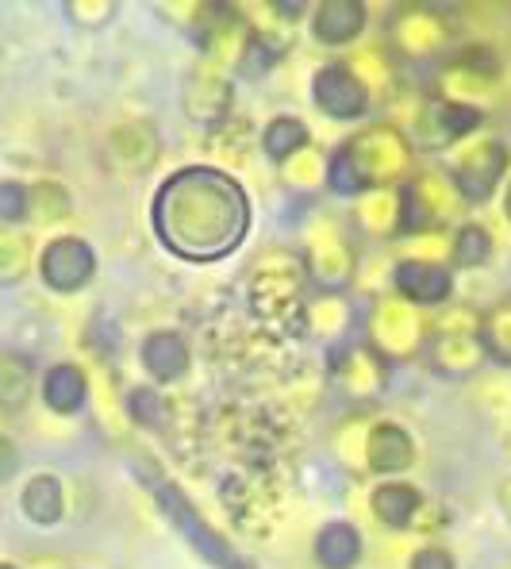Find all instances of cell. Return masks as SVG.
<instances>
[{"label": "cell", "instance_id": "cell-1", "mask_svg": "<svg viewBox=\"0 0 511 569\" xmlns=\"http://www.w3.org/2000/svg\"><path fill=\"white\" fill-rule=\"evenodd\" d=\"M150 223L166 250L189 262H220L250 231L247 189L212 166L170 173L150 200Z\"/></svg>", "mask_w": 511, "mask_h": 569}, {"label": "cell", "instance_id": "cell-2", "mask_svg": "<svg viewBox=\"0 0 511 569\" xmlns=\"http://www.w3.org/2000/svg\"><path fill=\"white\" fill-rule=\"evenodd\" d=\"M158 497V505H162V512L170 516V523L178 527L181 535L197 547V555L204 558V562H212L216 569H254L250 562H242L239 555L231 550V542L223 539V535H216L212 527L197 516V508L186 500V492L178 489V485L170 481H154V489H150Z\"/></svg>", "mask_w": 511, "mask_h": 569}, {"label": "cell", "instance_id": "cell-3", "mask_svg": "<svg viewBox=\"0 0 511 569\" xmlns=\"http://www.w3.org/2000/svg\"><path fill=\"white\" fill-rule=\"evenodd\" d=\"M312 100L323 116L347 123V120H362L365 116V108H370V89H365V81L358 78L350 66L327 62L312 78Z\"/></svg>", "mask_w": 511, "mask_h": 569}, {"label": "cell", "instance_id": "cell-4", "mask_svg": "<svg viewBox=\"0 0 511 569\" xmlns=\"http://www.w3.org/2000/svg\"><path fill=\"white\" fill-rule=\"evenodd\" d=\"M39 273L54 292H78L93 281L97 273V250L78 236H62L47 242L43 258H39Z\"/></svg>", "mask_w": 511, "mask_h": 569}, {"label": "cell", "instance_id": "cell-5", "mask_svg": "<svg viewBox=\"0 0 511 569\" xmlns=\"http://www.w3.org/2000/svg\"><path fill=\"white\" fill-rule=\"evenodd\" d=\"M365 31V4L362 0H327L312 12V36L323 47H347Z\"/></svg>", "mask_w": 511, "mask_h": 569}, {"label": "cell", "instance_id": "cell-6", "mask_svg": "<svg viewBox=\"0 0 511 569\" xmlns=\"http://www.w3.org/2000/svg\"><path fill=\"white\" fill-rule=\"evenodd\" d=\"M392 281H397L400 297L415 300V305H442V300H450V292H454L450 270H442V266H434V262H419V258L397 262Z\"/></svg>", "mask_w": 511, "mask_h": 569}, {"label": "cell", "instance_id": "cell-7", "mask_svg": "<svg viewBox=\"0 0 511 569\" xmlns=\"http://www.w3.org/2000/svg\"><path fill=\"white\" fill-rule=\"evenodd\" d=\"M142 366H147V373L154 378L158 385H173L186 378L192 355H189V342L181 339L178 331H154L142 339V350H139Z\"/></svg>", "mask_w": 511, "mask_h": 569}, {"label": "cell", "instance_id": "cell-8", "mask_svg": "<svg viewBox=\"0 0 511 569\" xmlns=\"http://www.w3.org/2000/svg\"><path fill=\"white\" fill-rule=\"evenodd\" d=\"M365 455H370V466L377 473L392 477V473H404L408 466H412L415 442L400 423H377L370 431V447H365Z\"/></svg>", "mask_w": 511, "mask_h": 569}, {"label": "cell", "instance_id": "cell-9", "mask_svg": "<svg viewBox=\"0 0 511 569\" xmlns=\"http://www.w3.org/2000/svg\"><path fill=\"white\" fill-rule=\"evenodd\" d=\"M315 562L320 569H354L362 562V535L354 523L334 520L315 535Z\"/></svg>", "mask_w": 511, "mask_h": 569}, {"label": "cell", "instance_id": "cell-10", "mask_svg": "<svg viewBox=\"0 0 511 569\" xmlns=\"http://www.w3.org/2000/svg\"><path fill=\"white\" fill-rule=\"evenodd\" d=\"M43 400H47V408H54L58 416L81 412V408H86V400H89L86 373H81L73 362L50 366L47 378H43Z\"/></svg>", "mask_w": 511, "mask_h": 569}, {"label": "cell", "instance_id": "cell-11", "mask_svg": "<svg viewBox=\"0 0 511 569\" xmlns=\"http://www.w3.org/2000/svg\"><path fill=\"white\" fill-rule=\"evenodd\" d=\"M504 170H508L504 147H500V142H492L489 162H481V154L469 158L465 166H458V170H454V178H458V189L465 192V200H473V204H477V200L492 197V189H497V181L504 178Z\"/></svg>", "mask_w": 511, "mask_h": 569}, {"label": "cell", "instance_id": "cell-12", "mask_svg": "<svg viewBox=\"0 0 511 569\" xmlns=\"http://www.w3.org/2000/svg\"><path fill=\"white\" fill-rule=\"evenodd\" d=\"M373 516L381 520L384 527H408L412 523V516L419 512V505H423V497H419L415 485L408 481H384L373 489Z\"/></svg>", "mask_w": 511, "mask_h": 569}, {"label": "cell", "instance_id": "cell-13", "mask_svg": "<svg viewBox=\"0 0 511 569\" xmlns=\"http://www.w3.org/2000/svg\"><path fill=\"white\" fill-rule=\"evenodd\" d=\"M23 512H28L31 523L39 527H54L62 520L66 512V492H62V481L54 473H39L28 481L23 489Z\"/></svg>", "mask_w": 511, "mask_h": 569}, {"label": "cell", "instance_id": "cell-14", "mask_svg": "<svg viewBox=\"0 0 511 569\" xmlns=\"http://www.w3.org/2000/svg\"><path fill=\"white\" fill-rule=\"evenodd\" d=\"M308 128H304V120H297V116H278V120L265 128V136H262V147H265V154L273 158V162H289L297 150H304L308 147Z\"/></svg>", "mask_w": 511, "mask_h": 569}, {"label": "cell", "instance_id": "cell-15", "mask_svg": "<svg viewBox=\"0 0 511 569\" xmlns=\"http://www.w3.org/2000/svg\"><path fill=\"white\" fill-rule=\"evenodd\" d=\"M327 186H331L339 197H358L370 181H365L362 166H358L354 147H339L327 162Z\"/></svg>", "mask_w": 511, "mask_h": 569}, {"label": "cell", "instance_id": "cell-16", "mask_svg": "<svg viewBox=\"0 0 511 569\" xmlns=\"http://www.w3.org/2000/svg\"><path fill=\"white\" fill-rule=\"evenodd\" d=\"M489 254H492V236L481 228V223H465V228L454 236V266H462V270L489 262Z\"/></svg>", "mask_w": 511, "mask_h": 569}, {"label": "cell", "instance_id": "cell-17", "mask_svg": "<svg viewBox=\"0 0 511 569\" xmlns=\"http://www.w3.org/2000/svg\"><path fill=\"white\" fill-rule=\"evenodd\" d=\"M481 120L484 116L477 112V108H469V104H447L442 108V131H447L450 139H462V136H469V131H477L481 128Z\"/></svg>", "mask_w": 511, "mask_h": 569}, {"label": "cell", "instance_id": "cell-18", "mask_svg": "<svg viewBox=\"0 0 511 569\" xmlns=\"http://www.w3.org/2000/svg\"><path fill=\"white\" fill-rule=\"evenodd\" d=\"M128 408H131V416H136L142 427H158V423H162V416H166L162 397H158L154 389H136V392H131V400H128Z\"/></svg>", "mask_w": 511, "mask_h": 569}, {"label": "cell", "instance_id": "cell-19", "mask_svg": "<svg viewBox=\"0 0 511 569\" xmlns=\"http://www.w3.org/2000/svg\"><path fill=\"white\" fill-rule=\"evenodd\" d=\"M28 189L20 181H0V220L20 223L28 216Z\"/></svg>", "mask_w": 511, "mask_h": 569}, {"label": "cell", "instance_id": "cell-20", "mask_svg": "<svg viewBox=\"0 0 511 569\" xmlns=\"http://www.w3.org/2000/svg\"><path fill=\"white\" fill-rule=\"evenodd\" d=\"M408 569H458L454 562V555L450 550H442V547H423L419 555L412 558V566Z\"/></svg>", "mask_w": 511, "mask_h": 569}, {"label": "cell", "instance_id": "cell-21", "mask_svg": "<svg viewBox=\"0 0 511 569\" xmlns=\"http://www.w3.org/2000/svg\"><path fill=\"white\" fill-rule=\"evenodd\" d=\"M16 470H20V450H16V442H8L4 435H0V485L12 481Z\"/></svg>", "mask_w": 511, "mask_h": 569}, {"label": "cell", "instance_id": "cell-22", "mask_svg": "<svg viewBox=\"0 0 511 569\" xmlns=\"http://www.w3.org/2000/svg\"><path fill=\"white\" fill-rule=\"evenodd\" d=\"M504 212H508V220H511V181H508V197H504Z\"/></svg>", "mask_w": 511, "mask_h": 569}, {"label": "cell", "instance_id": "cell-23", "mask_svg": "<svg viewBox=\"0 0 511 569\" xmlns=\"http://www.w3.org/2000/svg\"><path fill=\"white\" fill-rule=\"evenodd\" d=\"M0 569H16V566H8V562H0Z\"/></svg>", "mask_w": 511, "mask_h": 569}]
</instances>
